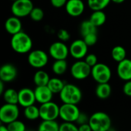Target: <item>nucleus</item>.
<instances>
[{
	"mask_svg": "<svg viewBox=\"0 0 131 131\" xmlns=\"http://www.w3.org/2000/svg\"><path fill=\"white\" fill-rule=\"evenodd\" d=\"M33 46L31 38L25 32L21 31L12 36L11 39V47L17 53L25 54L30 53Z\"/></svg>",
	"mask_w": 131,
	"mask_h": 131,
	"instance_id": "nucleus-1",
	"label": "nucleus"
},
{
	"mask_svg": "<svg viewBox=\"0 0 131 131\" xmlns=\"http://www.w3.org/2000/svg\"><path fill=\"white\" fill-rule=\"evenodd\" d=\"M63 103L78 105L82 99V93L79 87L71 83H66L59 93Z\"/></svg>",
	"mask_w": 131,
	"mask_h": 131,
	"instance_id": "nucleus-2",
	"label": "nucleus"
},
{
	"mask_svg": "<svg viewBox=\"0 0 131 131\" xmlns=\"http://www.w3.org/2000/svg\"><path fill=\"white\" fill-rule=\"evenodd\" d=\"M89 124L93 131H108L111 128V119L104 112H96L90 117Z\"/></svg>",
	"mask_w": 131,
	"mask_h": 131,
	"instance_id": "nucleus-3",
	"label": "nucleus"
},
{
	"mask_svg": "<svg viewBox=\"0 0 131 131\" xmlns=\"http://www.w3.org/2000/svg\"><path fill=\"white\" fill-rule=\"evenodd\" d=\"M19 117V109L17 104L6 103L0 108V121L2 124H8Z\"/></svg>",
	"mask_w": 131,
	"mask_h": 131,
	"instance_id": "nucleus-4",
	"label": "nucleus"
},
{
	"mask_svg": "<svg viewBox=\"0 0 131 131\" xmlns=\"http://www.w3.org/2000/svg\"><path fill=\"white\" fill-rule=\"evenodd\" d=\"M91 76L97 83H109L111 79L112 73L107 65L98 63L92 67Z\"/></svg>",
	"mask_w": 131,
	"mask_h": 131,
	"instance_id": "nucleus-5",
	"label": "nucleus"
},
{
	"mask_svg": "<svg viewBox=\"0 0 131 131\" xmlns=\"http://www.w3.org/2000/svg\"><path fill=\"white\" fill-rule=\"evenodd\" d=\"M33 8L34 5L31 0H15L12 4L11 11L13 15L22 18L29 15Z\"/></svg>",
	"mask_w": 131,
	"mask_h": 131,
	"instance_id": "nucleus-6",
	"label": "nucleus"
},
{
	"mask_svg": "<svg viewBox=\"0 0 131 131\" xmlns=\"http://www.w3.org/2000/svg\"><path fill=\"white\" fill-rule=\"evenodd\" d=\"M40 118L42 120H55L59 117L60 107L52 101L42 103L39 107Z\"/></svg>",
	"mask_w": 131,
	"mask_h": 131,
	"instance_id": "nucleus-7",
	"label": "nucleus"
},
{
	"mask_svg": "<svg viewBox=\"0 0 131 131\" xmlns=\"http://www.w3.org/2000/svg\"><path fill=\"white\" fill-rule=\"evenodd\" d=\"M80 113V110L76 104L63 103L60 107L59 117L64 122H76Z\"/></svg>",
	"mask_w": 131,
	"mask_h": 131,
	"instance_id": "nucleus-8",
	"label": "nucleus"
},
{
	"mask_svg": "<svg viewBox=\"0 0 131 131\" xmlns=\"http://www.w3.org/2000/svg\"><path fill=\"white\" fill-rule=\"evenodd\" d=\"M91 69L92 67L90 66L85 60H78L71 66V74L74 79L82 80L91 75Z\"/></svg>",
	"mask_w": 131,
	"mask_h": 131,
	"instance_id": "nucleus-9",
	"label": "nucleus"
},
{
	"mask_svg": "<svg viewBox=\"0 0 131 131\" xmlns=\"http://www.w3.org/2000/svg\"><path fill=\"white\" fill-rule=\"evenodd\" d=\"M48 62V54L41 49L32 50L29 53L28 56V64L36 69L43 68L47 65Z\"/></svg>",
	"mask_w": 131,
	"mask_h": 131,
	"instance_id": "nucleus-10",
	"label": "nucleus"
},
{
	"mask_svg": "<svg viewBox=\"0 0 131 131\" xmlns=\"http://www.w3.org/2000/svg\"><path fill=\"white\" fill-rule=\"evenodd\" d=\"M49 54L55 60L66 59L70 54L69 48L62 41L54 42L49 47Z\"/></svg>",
	"mask_w": 131,
	"mask_h": 131,
	"instance_id": "nucleus-11",
	"label": "nucleus"
},
{
	"mask_svg": "<svg viewBox=\"0 0 131 131\" xmlns=\"http://www.w3.org/2000/svg\"><path fill=\"white\" fill-rule=\"evenodd\" d=\"M88 47L84 39H76L69 47L70 55L76 59H81L88 55Z\"/></svg>",
	"mask_w": 131,
	"mask_h": 131,
	"instance_id": "nucleus-12",
	"label": "nucleus"
},
{
	"mask_svg": "<svg viewBox=\"0 0 131 131\" xmlns=\"http://www.w3.org/2000/svg\"><path fill=\"white\" fill-rule=\"evenodd\" d=\"M36 101L35 91L30 88H22L18 91V104L21 107H27L31 105H34Z\"/></svg>",
	"mask_w": 131,
	"mask_h": 131,
	"instance_id": "nucleus-13",
	"label": "nucleus"
},
{
	"mask_svg": "<svg viewBox=\"0 0 131 131\" xmlns=\"http://www.w3.org/2000/svg\"><path fill=\"white\" fill-rule=\"evenodd\" d=\"M64 7L67 13L72 17L81 15L85 8L82 0H68Z\"/></svg>",
	"mask_w": 131,
	"mask_h": 131,
	"instance_id": "nucleus-14",
	"label": "nucleus"
},
{
	"mask_svg": "<svg viewBox=\"0 0 131 131\" xmlns=\"http://www.w3.org/2000/svg\"><path fill=\"white\" fill-rule=\"evenodd\" d=\"M18 74L16 67L10 63H6L0 68V80L4 83H10L13 81Z\"/></svg>",
	"mask_w": 131,
	"mask_h": 131,
	"instance_id": "nucleus-15",
	"label": "nucleus"
},
{
	"mask_svg": "<svg viewBox=\"0 0 131 131\" xmlns=\"http://www.w3.org/2000/svg\"><path fill=\"white\" fill-rule=\"evenodd\" d=\"M34 91H35L36 101L40 104L51 101L54 93L48 86H36Z\"/></svg>",
	"mask_w": 131,
	"mask_h": 131,
	"instance_id": "nucleus-16",
	"label": "nucleus"
},
{
	"mask_svg": "<svg viewBox=\"0 0 131 131\" xmlns=\"http://www.w3.org/2000/svg\"><path fill=\"white\" fill-rule=\"evenodd\" d=\"M117 75L122 80H131V59H125L118 63L117 67Z\"/></svg>",
	"mask_w": 131,
	"mask_h": 131,
	"instance_id": "nucleus-17",
	"label": "nucleus"
},
{
	"mask_svg": "<svg viewBox=\"0 0 131 131\" xmlns=\"http://www.w3.org/2000/svg\"><path fill=\"white\" fill-rule=\"evenodd\" d=\"M5 29L6 32L12 36L22 31V24L20 18L15 15L8 18L5 22Z\"/></svg>",
	"mask_w": 131,
	"mask_h": 131,
	"instance_id": "nucleus-18",
	"label": "nucleus"
},
{
	"mask_svg": "<svg viewBox=\"0 0 131 131\" xmlns=\"http://www.w3.org/2000/svg\"><path fill=\"white\" fill-rule=\"evenodd\" d=\"M112 92L111 86L109 84V83H98V85L96 87L95 90V94L96 96L101 99V100H106L107 99Z\"/></svg>",
	"mask_w": 131,
	"mask_h": 131,
	"instance_id": "nucleus-19",
	"label": "nucleus"
},
{
	"mask_svg": "<svg viewBox=\"0 0 131 131\" xmlns=\"http://www.w3.org/2000/svg\"><path fill=\"white\" fill-rule=\"evenodd\" d=\"M50 79L51 78L49 77V75L45 71H44L42 69H38L35 72V73L34 75L33 81L36 86H47Z\"/></svg>",
	"mask_w": 131,
	"mask_h": 131,
	"instance_id": "nucleus-20",
	"label": "nucleus"
},
{
	"mask_svg": "<svg viewBox=\"0 0 131 131\" xmlns=\"http://www.w3.org/2000/svg\"><path fill=\"white\" fill-rule=\"evenodd\" d=\"M89 20L97 27H100L106 22L107 15L103 12V10L93 11V13L91 15Z\"/></svg>",
	"mask_w": 131,
	"mask_h": 131,
	"instance_id": "nucleus-21",
	"label": "nucleus"
},
{
	"mask_svg": "<svg viewBox=\"0 0 131 131\" xmlns=\"http://www.w3.org/2000/svg\"><path fill=\"white\" fill-rule=\"evenodd\" d=\"M4 101L6 103L18 104V92L14 89H7L2 94Z\"/></svg>",
	"mask_w": 131,
	"mask_h": 131,
	"instance_id": "nucleus-22",
	"label": "nucleus"
},
{
	"mask_svg": "<svg viewBox=\"0 0 131 131\" xmlns=\"http://www.w3.org/2000/svg\"><path fill=\"white\" fill-rule=\"evenodd\" d=\"M65 84L66 83H64V81L61 80V79L57 78V77H54V78L50 79L47 86L49 87V89L54 94V93H60Z\"/></svg>",
	"mask_w": 131,
	"mask_h": 131,
	"instance_id": "nucleus-23",
	"label": "nucleus"
},
{
	"mask_svg": "<svg viewBox=\"0 0 131 131\" xmlns=\"http://www.w3.org/2000/svg\"><path fill=\"white\" fill-rule=\"evenodd\" d=\"M97 27L94 25L90 20L82 22L80 25V32L83 37L91 33H95L97 32Z\"/></svg>",
	"mask_w": 131,
	"mask_h": 131,
	"instance_id": "nucleus-24",
	"label": "nucleus"
},
{
	"mask_svg": "<svg viewBox=\"0 0 131 131\" xmlns=\"http://www.w3.org/2000/svg\"><path fill=\"white\" fill-rule=\"evenodd\" d=\"M24 116L26 119L29 120H35L40 117L39 107H37L35 105H31L27 107H25Z\"/></svg>",
	"mask_w": 131,
	"mask_h": 131,
	"instance_id": "nucleus-25",
	"label": "nucleus"
},
{
	"mask_svg": "<svg viewBox=\"0 0 131 131\" xmlns=\"http://www.w3.org/2000/svg\"><path fill=\"white\" fill-rule=\"evenodd\" d=\"M111 56L114 61L120 63L122 60L126 59V56H127L126 49L121 46H116L112 49Z\"/></svg>",
	"mask_w": 131,
	"mask_h": 131,
	"instance_id": "nucleus-26",
	"label": "nucleus"
},
{
	"mask_svg": "<svg viewBox=\"0 0 131 131\" xmlns=\"http://www.w3.org/2000/svg\"><path fill=\"white\" fill-rule=\"evenodd\" d=\"M59 127L55 120H43L39 124L38 131H59Z\"/></svg>",
	"mask_w": 131,
	"mask_h": 131,
	"instance_id": "nucleus-27",
	"label": "nucleus"
},
{
	"mask_svg": "<svg viewBox=\"0 0 131 131\" xmlns=\"http://www.w3.org/2000/svg\"><path fill=\"white\" fill-rule=\"evenodd\" d=\"M68 69V63L66 59H58L55 60L52 64V71L56 75L64 74Z\"/></svg>",
	"mask_w": 131,
	"mask_h": 131,
	"instance_id": "nucleus-28",
	"label": "nucleus"
},
{
	"mask_svg": "<svg viewBox=\"0 0 131 131\" xmlns=\"http://www.w3.org/2000/svg\"><path fill=\"white\" fill-rule=\"evenodd\" d=\"M111 2V0H88V5L93 11L104 10Z\"/></svg>",
	"mask_w": 131,
	"mask_h": 131,
	"instance_id": "nucleus-29",
	"label": "nucleus"
},
{
	"mask_svg": "<svg viewBox=\"0 0 131 131\" xmlns=\"http://www.w3.org/2000/svg\"><path fill=\"white\" fill-rule=\"evenodd\" d=\"M30 18L31 20L34 22H40L43 19L45 16V12L42 8L39 7H34L33 9L31 10L30 15Z\"/></svg>",
	"mask_w": 131,
	"mask_h": 131,
	"instance_id": "nucleus-30",
	"label": "nucleus"
},
{
	"mask_svg": "<svg viewBox=\"0 0 131 131\" xmlns=\"http://www.w3.org/2000/svg\"><path fill=\"white\" fill-rule=\"evenodd\" d=\"M7 128L9 131H26L25 124L18 120L7 124Z\"/></svg>",
	"mask_w": 131,
	"mask_h": 131,
	"instance_id": "nucleus-31",
	"label": "nucleus"
},
{
	"mask_svg": "<svg viewBox=\"0 0 131 131\" xmlns=\"http://www.w3.org/2000/svg\"><path fill=\"white\" fill-rule=\"evenodd\" d=\"M83 39L88 46H94L97 42V32L88 34V35L84 36Z\"/></svg>",
	"mask_w": 131,
	"mask_h": 131,
	"instance_id": "nucleus-32",
	"label": "nucleus"
},
{
	"mask_svg": "<svg viewBox=\"0 0 131 131\" xmlns=\"http://www.w3.org/2000/svg\"><path fill=\"white\" fill-rule=\"evenodd\" d=\"M59 131H79L78 127L71 122H64L59 127Z\"/></svg>",
	"mask_w": 131,
	"mask_h": 131,
	"instance_id": "nucleus-33",
	"label": "nucleus"
},
{
	"mask_svg": "<svg viewBox=\"0 0 131 131\" xmlns=\"http://www.w3.org/2000/svg\"><path fill=\"white\" fill-rule=\"evenodd\" d=\"M85 62L91 67L94 66L97 63H98L97 56L95 54H93V53L88 54L85 56Z\"/></svg>",
	"mask_w": 131,
	"mask_h": 131,
	"instance_id": "nucleus-34",
	"label": "nucleus"
},
{
	"mask_svg": "<svg viewBox=\"0 0 131 131\" xmlns=\"http://www.w3.org/2000/svg\"><path fill=\"white\" fill-rule=\"evenodd\" d=\"M58 37L61 41L66 42L70 39L71 36H70V33L68 32V30L61 29H59L58 32Z\"/></svg>",
	"mask_w": 131,
	"mask_h": 131,
	"instance_id": "nucleus-35",
	"label": "nucleus"
},
{
	"mask_svg": "<svg viewBox=\"0 0 131 131\" xmlns=\"http://www.w3.org/2000/svg\"><path fill=\"white\" fill-rule=\"evenodd\" d=\"M89 120H90V117H88L86 113L81 112V113L79 114V116H78V119L76 120V123L78 125H81V124L89 123Z\"/></svg>",
	"mask_w": 131,
	"mask_h": 131,
	"instance_id": "nucleus-36",
	"label": "nucleus"
},
{
	"mask_svg": "<svg viewBox=\"0 0 131 131\" xmlns=\"http://www.w3.org/2000/svg\"><path fill=\"white\" fill-rule=\"evenodd\" d=\"M68 0H51V3L53 7L59 8L63 6H65Z\"/></svg>",
	"mask_w": 131,
	"mask_h": 131,
	"instance_id": "nucleus-37",
	"label": "nucleus"
},
{
	"mask_svg": "<svg viewBox=\"0 0 131 131\" xmlns=\"http://www.w3.org/2000/svg\"><path fill=\"white\" fill-rule=\"evenodd\" d=\"M123 92L126 96L131 97V80L126 81L123 86Z\"/></svg>",
	"mask_w": 131,
	"mask_h": 131,
	"instance_id": "nucleus-38",
	"label": "nucleus"
},
{
	"mask_svg": "<svg viewBox=\"0 0 131 131\" xmlns=\"http://www.w3.org/2000/svg\"><path fill=\"white\" fill-rule=\"evenodd\" d=\"M78 130L79 131H93L89 123L88 124H81V125H79L78 127Z\"/></svg>",
	"mask_w": 131,
	"mask_h": 131,
	"instance_id": "nucleus-39",
	"label": "nucleus"
},
{
	"mask_svg": "<svg viewBox=\"0 0 131 131\" xmlns=\"http://www.w3.org/2000/svg\"><path fill=\"white\" fill-rule=\"evenodd\" d=\"M4 92V82L0 80V94H3Z\"/></svg>",
	"mask_w": 131,
	"mask_h": 131,
	"instance_id": "nucleus-40",
	"label": "nucleus"
},
{
	"mask_svg": "<svg viewBox=\"0 0 131 131\" xmlns=\"http://www.w3.org/2000/svg\"><path fill=\"white\" fill-rule=\"evenodd\" d=\"M0 131H9L8 130V128H7V126H5V125H1V127H0Z\"/></svg>",
	"mask_w": 131,
	"mask_h": 131,
	"instance_id": "nucleus-41",
	"label": "nucleus"
},
{
	"mask_svg": "<svg viewBox=\"0 0 131 131\" xmlns=\"http://www.w3.org/2000/svg\"><path fill=\"white\" fill-rule=\"evenodd\" d=\"M125 0H111V2H113L114 3H116V4H121L124 2Z\"/></svg>",
	"mask_w": 131,
	"mask_h": 131,
	"instance_id": "nucleus-42",
	"label": "nucleus"
},
{
	"mask_svg": "<svg viewBox=\"0 0 131 131\" xmlns=\"http://www.w3.org/2000/svg\"><path fill=\"white\" fill-rule=\"evenodd\" d=\"M26 131H34V130H26Z\"/></svg>",
	"mask_w": 131,
	"mask_h": 131,
	"instance_id": "nucleus-43",
	"label": "nucleus"
},
{
	"mask_svg": "<svg viewBox=\"0 0 131 131\" xmlns=\"http://www.w3.org/2000/svg\"><path fill=\"white\" fill-rule=\"evenodd\" d=\"M12 1H15V0H12Z\"/></svg>",
	"mask_w": 131,
	"mask_h": 131,
	"instance_id": "nucleus-44",
	"label": "nucleus"
}]
</instances>
